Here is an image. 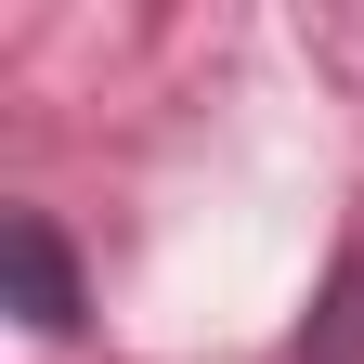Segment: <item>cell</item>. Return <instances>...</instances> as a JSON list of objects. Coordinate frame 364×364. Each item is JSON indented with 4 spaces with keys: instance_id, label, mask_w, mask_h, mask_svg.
I'll return each mask as SVG.
<instances>
[{
    "instance_id": "1",
    "label": "cell",
    "mask_w": 364,
    "mask_h": 364,
    "mask_svg": "<svg viewBox=\"0 0 364 364\" xmlns=\"http://www.w3.org/2000/svg\"><path fill=\"white\" fill-rule=\"evenodd\" d=\"M0 273H14V312H26L39 338H65V326H78V260H65V235H53L39 208L0 221Z\"/></svg>"
},
{
    "instance_id": "2",
    "label": "cell",
    "mask_w": 364,
    "mask_h": 364,
    "mask_svg": "<svg viewBox=\"0 0 364 364\" xmlns=\"http://www.w3.org/2000/svg\"><path fill=\"white\" fill-rule=\"evenodd\" d=\"M287 364H364V208H351V235L326 260V287H312V312H299Z\"/></svg>"
}]
</instances>
